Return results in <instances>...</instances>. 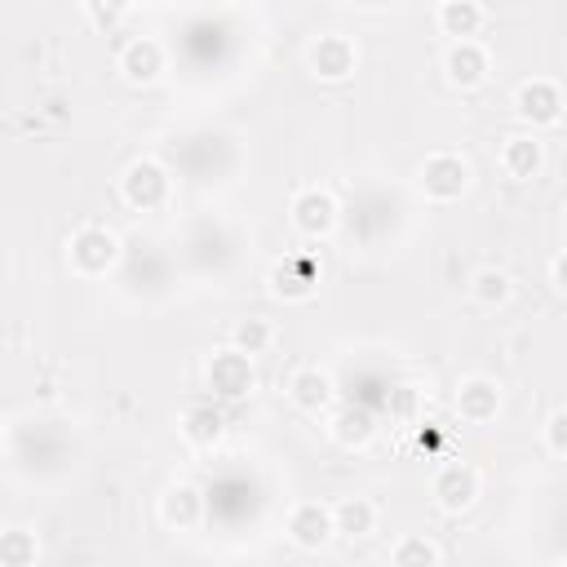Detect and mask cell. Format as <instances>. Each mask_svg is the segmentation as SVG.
<instances>
[{
  "label": "cell",
  "mask_w": 567,
  "mask_h": 567,
  "mask_svg": "<svg viewBox=\"0 0 567 567\" xmlns=\"http://www.w3.org/2000/svg\"><path fill=\"white\" fill-rule=\"evenodd\" d=\"M292 226H297L301 235H310V239L328 235V230L337 226V199H332L328 190H319V186L301 190V195L292 199Z\"/></svg>",
  "instance_id": "cell-3"
},
{
  "label": "cell",
  "mask_w": 567,
  "mask_h": 567,
  "mask_svg": "<svg viewBox=\"0 0 567 567\" xmlns=\"http://www.w3.org/2000/svg\"><path fill=\"white\" fill-rule=\"evenodd\" d=\"M439 27L452 40H474L483 27V9L474 0H439Z\"/></svg>",
  "instance_id": "cell-16"
},
{
  "label": "cell",
  "mask_w": 567,
  "mask_h": 567,
  "mask_svg": "<svg viewBox=\"0 0 567 567\" xmlns=\"http://www.w3.org/2000/svg\"><path fill=\"white\" fill-rule=\"evenodd\" d=\"M182 434L190 439V443H199V447H208V443H217L221 439V412L217 408H186V416H182Z\"/></svg>",
  "instance_id": "cell-18"
},
{
  "label": "cell",
  "mask_w": 567,
  "mask_h": 567,
  "mask_svg": "<svg viewBox=\"0 0 567 567\" xmlns=\"http://www.w3.org/2000/svg\"><path fill=\"white\" fill-rule=\"evenodd\" d=\"M496 408H501V390H496V381H487V377H470V381L456 385V412H461L465 421H487V416H496Z\"/></svg>",
  "instance_id": "cell-12"
},
{
  "label": "cell",
  "mask_w": 567,
  "mask_h": 567,
  "mask_svg": "<svg viewBox=\"0 0 567 567\" xmlns=\"http://www.w3.org/2000/svg\"><path fill=\"white\" fill-rule=\"evenodd\" d=\"M372 523H377V509L363 496H346L332 505V536H368Z\"/></svg>",
  "instance_id": "cell-15"
},
{
  "label": "cell",
  "mask_w": 567,
  "mask_h": 567,
  "mask_svg": "<svg viewBox=\"0 0 567 567\" xmlns=\"http://www.w3.org/2000/svg\"><path fill=\"white\" fill-rule=\"evenodd\" d=\"M288 399H292L301 412H323V408L332 403V381H328V372H319V368H297V372L288 377Z\"/></svg>",
  "instance_id": "cell-11"
},
{
  "label": "cell",
  "mask_w": 567,
  "mask_h": 567,
  "mask_svg": "<svg viewBox=\"0 0 567 567\" xmlns=\"http://www.w3.org/2000/svg\"><path fill=\"white\" fill-rule=\"evenodd\" d=\"M514 102H518V115L532 120V124H554L558 111H563V93H558L554 80H527Z\"/></svg>",
  "instance_id": "cell-9"
},
{
  "label": "cell",
  "mask_w": 567,
  "mask_h": 567,
  "mask_svg": "<svg viewBox=\"0 0 567 567\" xmlns=\"http://www.w3.org/2000/svg\"><path fill=\"white\" fill-rule=\"evenodd\" d=\"M447 75H452V84H461V89H474L483 75H487V49L478 44V40H456L452 49H447Z\"/></svg>",
  "instance_id": "cell-10"
},
{
  "label": "cell",
  "mask_w": 567,
  "mask_h": 567,
  "mask_svg": "<svg viewBox=\"0 0 567 567\" xmlns=\"http://www.w3.org/2000/svg\"><path fill=\"white\" fill-rule=\"evenodd\" d=\"M208 385L217 394H226V399L248 394L252 390V363H248V354L244 350H217L208 359Z\"/></svg>",
  "instance_id": "cell-4"
},
{
  "label": "cell",
  "mask_w": 567,
  "mask_h": 567,
  "mask_svg": "<svg viewBox=\"0 0 567 567\" xmlns=\"http://www.w3.org/2000/svg\"><path fill=\"white\" fill-rule=\"evenodd\" d=\"M310 66L323 80H346L354 71V44L346 35H319L310 44Z\"/></svg>",
  "instance_id": "cell-8"
},
{
  "label": "cell",
  "mask_w": 567,
  "mask_h": 567,
  "mask_svg": "<svg viewBox=\"0 0 567 567\" xmlns=\"http://www.w3.org/2000/svg\"><path fill=\"white\" fill-rule=\"evenodd\" d=\"M288 536H292L301 549H319V545L332 536V509L319 505V501H301V505L288 514Z\"/></svg>",
  "instance_id": "cell-6"
},
{
  "label": "cell",
  "mask_w": 567,
  "mask_h": 567,
  "mask_svg": "<svg viewBox=\"0 0 567 567\" xmlns=\"http://www.w3.org/2000/svg\"><path fill=\"white\" fill-rule=\"evenodd\" d=\"M501 168L509 173V177H536L540 173V142L536 137H505V146H501Z\"/></svg>",
  "instance_id": "cell-17"
},
{
  "label": "cell",
  "mask_w": 567,
  "mask_h": 567,
  "mask_svg": "<svg viewBox=\"0 0 567 567\" xmlns=\"http://www.w3.org/2000/svg\"><path fill=\"white\" fill-rule=\"evenodd\" d=\"M35 558H40V549H35V540L27 532H4L0 536V563L22 567V563H35Z\"/></svg>",
  "instance_id": "cell-23"
},
{
  "label": "cell",
  "mask_w": 567,
  "mask_h": 567,
  "mask_svg": "<svg viewBox=\"0 0 567 567\" xmlns=\"http://www.w3.org/2000/svg\"><path fill=\"white\" fill-rule=\"evenodd\" d=\"M120 71H124L133 84H146V80H155V75L164 71V49H159L155 40H128V44L120 49Z\"/></svg>",
  "instance_id": "cell-13"
},
{
  "label": "cell",
  "mask_w": 567,
  "mask_h": 567,
  "mask_svg": "<svg viewBox=\"0 0 567 567\" xmlns=\"http://www.w3.org/2000/svg\"><path fill=\"white\" fill-rule=\"evenodd\" d=\"M563 430H567V412L558 408V412L549 416V430H545V434H549V452H554V456H563V452H567V439H563Z\"/></svg>",
  "instance_id": "cell-25"
},
{
  "label": "cell",
  "mask_w": 567,
  "mask_h": 567,
  "mask_svg": "<svg viewBox=\"0 0 567 567\" xmlns=\"http://www.w3.org/2000/svg\"><path fill=\"white\" fill-rule=\"evenodd\" d=\"M164 195H168L164 168L155 159H133L128 173H124V199L133 208H155V204H164Z\"/></svg>",
  "instance_id": "cell-5"
},
{
  "label": "cell",
  "mask_w": 567,
  "mask_h": 567,
  "mask_svg": "<svg viewBox=\"0 0 567 567\" xmlns=\"http://www.w3.org/2000/svg\"><path fill=\"white\" fill-rule=\"evenodd\" d=\"M434 496H439L443 509L461 514V509H470L474 496H478V474H474L470 465H443L439 478H434Z\"/></svg>",
  "instance_id": "cell-7"
},
{
  "label": "cell",
  "mask_w": 567,
  "mask_h": 567,
  "mask_svg": "<svg viewBox=\"0 0 567 567\" xmlns=\"http://www.w3.org/2000/svg\"><path fill=\"white\" fill-rule=\"evenodd\" d=\"M115 257H120V239L106 226H84L71 235V266L80 275H102L115 266Z\"/></svg>",
  "instance_id": "cell-1"
},
{
  "label": "cell",
  "mask_w": 567,
  "mask_h": 567,
  "mask_svg": "<svg viewBox=\"0 0 567 567\" xmlns=\"http://www.w3.org/2000/svg\"><path fill=\"white\" fill-rule=\"evenodd\" d=\"M470 292H474V297H478L483 306H501V301L509 297V275H505V270H492V266H487V270H478V275H474Z\"/></svg>",
  "instance_id": "cell-21"
},
{
  "label": "cell",
  "mask_w": 567,
  "mask_h": 567,
  "mask_svg": "<svg viewBox=\"0 0 567 567\" xmlns=\"http://www.w3.org/2000/svg\"><path fill=\"white\" fill-rule=\"evenodd\" d=\"M270 341H275V328H270L266 319H244V323L235 328V350H244L248 359L261 354Z\"/></svg>",
  "instance_id": "cell-22"
},
{
  "label": "cell",
  "mask_w": 567,
  "mask_h": 567,
  "mask_svg": "<svg viewBox=\"0 0 567 567\" xmlns=\"http://www.w3.org/2000/svg\"><path fill=\"white\" fill-rule=\"evenodd\" d=\"M332 434L341 443H368L372 439V416L363 408H341L337 421H332Z\"/></svg>",
  "instance_id": "cell-19"
},
{
  "label": "cell",
  "mask_w": 567,
  "mask_h": 567,
  "mask_svg": "<svg viewBox=\"0 0 567 567\" xmlns=\"http://www.w3.org/2000/svg\"><path fill=\"white\" fill-rule=\"evenodd\" d=\"M465 186H470V164L461 155L439 151L421 164V190L430 199H456V195H465Z\"/></svg>",
  "instance_id": "cell-2"
},
{
  "label": "cell",
  "mask_w": 567,
  "mask_h": 567,
  "mask_svg": "<svg viewBox=\"0 0 567 567\" xmlns=\"http://www.w3.org/2000/svg\"><path fill=\"white\" fill-rule=\"evenodd\" d=\"M195 514H199V492H195V487H173V492L164 496V518H168V523L190 527Z\"/></svg>",
  "instance_id": "cell-20"
},
{
  "label": "cell",
  "mask_w": 567,
  "mask_h": 567,
  "mask_svg": "<svg viewBox=\"0 0 567 567\" xmlns=\"http://www.w3.org/2000/svg\"><path fill=\"white\" fill-rule=\"evenodd\" d=\"M390 563H394V567H408V563H439V549H434L430 540H421V536H408L403 545L390 549Z\"/></svg>",
  "instance_id": "cell-24"
},
{
  "label": "cell",
  "mask_w": 567,
  "mask_h": 567,
  "mask_svg": "<svg viewBox=\"0 0 567 567\" xmlns=\"http://www.w3.org/2000/svg\"><path fill=\"white\" fill-rule=\"evenodd\" d=\"M319 284V266L310 257H288L270 270V288L279 297H310V288Z\"/></svg>",
  "instance_id": "cell-14"
}]
</instances>
